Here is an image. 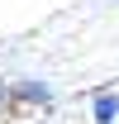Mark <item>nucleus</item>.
Wrapping results in <instances>:
<instances>
[{
  "label": "nucleus",
  "mask_w": 119,
  "mask_h": 124,
  "mask_svg": "<svg viewBox=\"0 0 119 124\" xmlns=\"http://www.w3.org/2000/svg\"><path fill=\"white\" fill-rule=\"evenodd\" d=\"M15 100H24V105H52V86L48 81H15Z\"/></svg>",
  "instance_id": "obj_1"
},
{
  "label": "nucleus",
  "mask_w": 119,
  "mask_h": 124,
  "mask_svg": "<svg viewBox=\"0 0 119 124\" xmlns=\"http://www.w3.org/2000/svg\"><path fill=\"white\" fill-rule=\"evenodd\" d=\"M90 119L95 124H119V95L114 91H100L95 105H90Z\"/></svg>",
  "instance_id": "obj_2"
},
{
  "label": "nucleus",
  "mask_w": 119,
  "mask_h": 124,
  "mask_svg": "<svg viewBox=\"0 0 119 124\" xmlns=\"http://www.w3.org/2000/svg\"><path fill=\"white\" fill-rule=\"evenodd\" d=\"M0 100H5V81H0Z\"/></svg>",
  "instance_id": "obj_3"
}]
</instances>
